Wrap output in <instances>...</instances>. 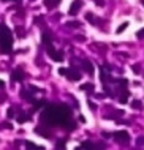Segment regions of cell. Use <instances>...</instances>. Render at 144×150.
I'll return each instance as SVG.
<instances>
[{
    "label": "cell",
    "mask_w": 144,
    "mask_h": 150,
    "mask_svg": "<svg viewBox=\"0 0 144 150\" xmlns=\"http://www.w3.org/2000/svg\"><path fill=\"white\" fill-rule=\"evenodd\" d=\"M70 119V109L67 106H51L43 112V120L48 125H57L64 123L65 120Z\"/></svg>",
    "instance_id": "1"
},
{
    "label": "cell",
    "mask_w": 144,
    "mask_h": 150,
    "mask_svg": "<svg viewBox=\"0 0 144 150\" xmlns=\"http://www.w3.org/2000/svg\"><path fill=\"white\" fill-rule=\"evenodd\" d=\"M13 46V35L5 24H0V51L3 54H10Z\"/></svg>",
    "instance_id": "2"
},
{
    "label": "cell",
    "mask_w": 144,
    "mask_h": 150,
    "mask_svg": "<svg viewBox=\"0 0 144 150\" xmlns=\"http://www.w3.org/2000/svg\"><path fill=\"white\" fill-rule=\"evenodd\" d=\"M48 55L52 59V60H56V62H62L64 60V57H62V52L60 51H56L54 49V46H48Z\"/></svg>",
    "instance_id": "3"
},
{
    "label": "cell",
    "mask_w": 144,
    "mask_h": 150,
    "mask_svg": "<svg viewBox=\"0 0 144 150\" xmlns=\"http://www.w3.org/2000/svg\"><path fill=\"white\" fill-rule=\"evenodd\" d=\"M114 137L117 139L120 144H127L128 141H130V134H128V131H116V133H114Z\"/></svg>",
    "instance_id": "4"
},
{
    "label": "cell",
    "mask_w": 144,
    "mask_h": 150,
    "mask_svg": "<svg viewBox=\"0 0 144 150\" xmlns=\"http://www.w3.org/2000/svg\"><path fill=\"white\" fill-rule=\"evenodd\" d=\"M81 8H83V0H75V2L71 3V6H70V10H68V14L76 16Z\"/></svg>",
    "instance_id": "5"
},
{
    "label": "cell",
    "mask_w": 144,
    "mask_h": 150,
    "mask_svg": "<svg viewBox=\"0 0 144 150\" xmlns=\"http://www.w3.org/2000/svg\"><path fill=\"white\" fill-rule=\"evenodd\" d=\"M24 71L22 70H14L13 73H11V81L13 82H21V81H24Z\"/></svg>",
    "instance_id": "6"
},
{
    "label": "cell",
    "mask_w": 144,
    "mask_h": 150,
    "mask_svg": "<svg viewBox=\"0 0 144 150\" xmlns=\"http://www.w3.org/2000/svg\"><path fill=\"white\" fill-rule=\"evenodd\" d=\"M67 78L70 81H79L81 79V73L79 71H75V70H68L67 71Z\"/></svg>",
    "instance_id": "7"
},
{
    "label": "cell",
    "mask_w": 144,
    "mask_h": 150,
    "mask_svg": "<svg viewBox=\"0 0 144 150\" xmlns=\"http://www.w3.org/2000/svg\"><path fill=\"white\" fill-rule=\"evenodd\" d=\"M83 68H84V71L89 73V74H92V73H94V65L89 62V60H84V62H83Z\"/></svg>",
    "instance_id": "8"
},
{
    "label": "cell",
    "mask_w": 144,
    "mask_h": 150,
    "mask_svg": "<svg viewBox=\"0 0 144 150\" xmlns=\"http://www.w3.org/2000/svg\"><path fill=\"white\" fill-rule=\"evenodd\" d=\"M51 41H52V35H51L49 32H44V33H43V43L46 44V46H49Z\"/></svg>",
    "instance_id": "9"
},
{
    "label": "cell",
    "mask_w": 144,
    "mask_h": 150,
    "mask_svg": "<svg viewBox=\"0 0 144 150\" xmlns=\"http://www.w3.org/2000/svg\"><path fill=\"white\" fill-rule=\"evenodd\" d=\"M128 98H130V92L128 90H122V95H120V103H124V104H125V103H128Z\"/></svg>",
    "instance_id": "10"
},
{
    "label": "cell",
    "mask_w": 144,
    "mask_h": 150,
    "mask_svg": "<svg viewBox=\"0 0 144 150\" xmlns=\"http://www.w3.org/2000/svg\"><path fill=\"white\" fill-rule=\"evenodd\" d=\"M35 133L37 134H41V136H44V137H49L51 136V133L48 130H44V128H35Z\"/></svg>",
    "instance_id": "11"
},
{
    "label": "cell",
    "mask_w": 144,
    "mask_h": 150,
    "mask_svg": "<svg viewBox=\"0 0 144 150\" xmlns=\"http://www.w3.org/2000/svg\"><path fill=\"white\" fill-rule=\"evenodd\" d=\"M16 120L19 122V123H25V122L29 120V117H27V114H21V115H17V117H16Z\"/></svg>",
    "instance_id": "12"
},
{
    "label": "cell",
    "mask_w": 144,
    "mask_h": 150,
    "mask_svg": "<svg viewBox=\"0 0 144 150\" xmlns=\"http://www.w3.org/2000/svg\"><path fill=\"white\" fill-rule=\"evenodd\" d=\"M44 5H46L48 8H54V6H57L59 3H57V2H54V0H44Z\"/></svg>",
    "instance_id": "13"
},
{
    "label": "cell",
    "mask_w": 144,
    "mask_h": 150,
    "mask_svg": "<svg viewBox=\"0 0 144 150\" xmlns=\"http://www.w3.org/2000/svg\"><path fill=\"white\" fill-rule=\"evenodd\" d=\"M92 89H94L92 82H87V84H83V85H81V90H92Z\"/></svg>",
    "instance_id": "14"
},
{
    "label": "cell",
    "mask_w": 144,
    "mask_h": 150,
    "mask_svg": "<svg viewBox=\"0 0 144 150\" xmlns=\"http://www.w3.org/2000/svg\"><path fill=\"white\" fill-rule=\"evenodd\" d=\"M21 97H22L24 100H25V98H29L30 101H35V100L32 98V95H30V93H29V92H25V90H22V92H21Z\"/></svg>",
    "instance_id": "15"
},
{
    "label": "cell",
    "mask_w": 144,
    "mask_h": 150,
    "mask_svg": "<svg viewBox=\"0 0 144 150\" xmlns=\"http://www.w3.org/2000/svg\"><path fill=\"white\" fill-rule=\"evenodd\" d=\"M131 108L133 109H142V103L141 101H133L131 103Z\"/></svg>",
    "instance_id": "16"
},
{
    "label": "cell",
    "mask_w": 144,
    "mask_h": 150,
    "mask_svg": "<svg viewBox=\"0 0 144 150\" xmlns=\"http://www.w3.org/2000/svg\"><path fill=\"white\" fill-rule=\"evenodd\" d=\"M127 27H128V22H124V24H120V25H119V29L116 30V32H117V33H122L125 29H127Z\"/></svg>",
    "instance_id": "17"
},
{
    "label": "cell",
    "mask_w": 144,
    "mask_h": 150,
    "mask_svg": "<svg viewBox=\"0 0 144 150\" xmlns=\"http://www.w3.org/2000/svg\"><path fill=\"white\" fill-rule=\"evenodd\" d=\"M100 79H101V82H103V81H109V78H108V74L103 71V68L100 70Z\"/></svg>",
    "instance_id": "18"
},
{
    "label": "cell",
    "mask_w": 144,
    "mask_h": 150,
    "mask_svg": "<svg viewBox=\"0 0 144 150\" xmlns=\"http://www.w3.org/2000/svg\"><path fill=\"white\" fill-rule=\"evenodd\" d=\"M67 25H68V27H79L81 22H79V21H71V22H68Z\"/></svg>",
    "instance_id": "19"
},
{
    "label": "cell",
    "mask_w": 144,
    "mask_h": 150,
    "mask_svg": "<svg viewBox=\"0 0 144 150\" xmlns=\"http://www.w3.org/2000/svg\"><path fill=\"white\" fill-rule=\"evenodd\" d=\"M136 36H138V38H139V40H144V29H141V30H138V32H136Z\"/></svg>",
    "instance_id": "20"
},
{
    "label": "cell",
    "mask_w": 144,
    "mask_h": 150,
    "mask_svg": "<svg viewBox=\"0 0 144 150\" xmlns=\"http://www.w3.org/2000/svg\"><path fill=\"white\" fill-rule=\"evenodd\" d=\"M86 19H87L89 22H94V21H95V17H94L92 13H89V14H86Z\"/></svg>",
    "instance_id": "21"
},
{
    "label": "cell",
    "mask_w": 144,
    "mask_h": 150,
    "mask_svg": "<svg viewBox=\"0 0 144 150\" xmlns=\"http://www.w3.org/2000/svg\"><path fill=\"white\" fill-rule=\"evenodd\" d=\"M57 148H64L65 147V139H62V141H59V142H57V145H56Z\"/></svg>",
    "instance_id": "22"
},
{
    "label": "cell",
    "mask_w": 144,
    "mask_h": 150,
    "mask_svg": "<svg viewBox=\"0 0 144 150\" xmlns=\"http://www.w3.org/2000/svg\"><path fill=\"white\" fill-rule=\"evenodd\" d=\"M13 117H14V109L10 108V109H8V119H13Z\"/></svg>",
    "instance_id": "23"
},
{
    "label": "cell",
    "mask_w": 144,
    "mask_h": 150,
    "mask_svg": "<svg viewBox=\"0 0 144 150\" xmlns=\"http://www.w3.org/2000/svg\"><path fill=\"white\" fill-rule=\"evenodd\" d=\"M67 71L68 68H59V74H62V76H67Z\"/></svg>",
    "instance_id": "24"
},
{
    "label": "cell",
    "mask_w": 144,
    "mask_h": 150,
    "mask_svg": "<svg viewBox=\"0 0 144 150\" xmlns=\"http://www.w3.org/2000/svg\"><path fill=\"white\" fill-rule=\"evenodd\" d=\"M44 104V101L41 100V101H35V106H37V108H40V106H43Z\"/></svg>",
    "instance_id": "25"
},
{
    "label": "cell",
    "mask_w": 144,
    "mask_h": 150,
    "mask_svg": "<svg viewBox=\"0 0 144 150\" xmlns=\"http://www.w3.org/2000/svg\"><path fill=\"white\" fill-rule=\"evenodd\" d=\"M6 87V84H5V81H2V79H0V90H2V89H5Z\"/></svg>",
    "instance_id": "26"
},
{
    "label": "cell",
    "mask_w": 144,
    "mask_h": 150,
    "mask_svg": "<svg viewBox=\"0 0 144 150\" xmlns=\"http://www.w3.org/2000/svg\"><path fill=\"white\" fill-rule=\"evenodd\" d=\"M133 71L135 73H139V67H138V65H133Z\"/></svg>",
    "instance_id": "27"
},
{
    "label": "cell",
    "mask_w": 144,
    "mask_h": 150,
    "mask_svg": "<svg viewBox=\"0 0 144 150\" xmlns=\"http://www.w3.org/2000/svg\"><path fill=\"white\" fill-rule=\"evenodd\" d=\"M76 41H84V36H83V35H79V36H76Z\"/></svg>",
    "instance_id": "28"
},
{
    "label": "cell",
    "mask_w": 144,
    "mask_h": 150,
    "mask_svg": "<svg viewBox=\"0 0 144 150\" xmlns=\"http://www.w3.org/2000/svg\"><path fill=\"white\" fill-rule=\"evenodd\" d=\"M89 108H90V109H97V106L94 104V103H90V101H89Z\"/></svg>",
    "instance_id": "29"
},
{
    "label": "cell",
    "mask_w": 144,
    "mask_h": 150,
    "mask_svg": "<svg viewBox=\"0 0 144 150\" xmlns=\"http://www.w3.org/2000/svg\"><path fill=\"white\" fill-rule=\"evenodd\" d=\"M29 89H30V90H32V92H38V89H37V87H35V85H30V87H29Z\"/></svg>",
    "instance_id": "30"
},
{
    "label": "cell",
    "mask_w": 144,
    "mask_h": 150,
    "mask_svg": "<svg viewBox=\"0 0 144 150\" xmlns=\"http://www.w3.org/2000/svg\"><path fill=\"white\" fill-rule=\"evenodd\" d=\"M56 2H57V3H60V0H56Z\"/></svg>",
    "instance_id": "31"
},
{
    "label": "cell",
    "mask_w": 144,
    "mask_h": 150,
    "mask_svg": "<svg viewBox=\"0 0 144 150\" xmlns=\"http://www.w3.org/2000/svg\"><path fill=\"white\" fill-rule=\"evenodd\" d=\"M141 3H142V5H144V0H141Z\"/></svg>",
    "instance_id": "32"
},
{
    "label": "cell",
    "mask_w": 144,
    "mask_h": 150,
    "mask_svg": "<svg viewBox=\"0 0 144 150\" xmlns=\"http://www.w3.org/2000/svg\"><path fill=\"white\" fill-rule=\"evenodd\" d=\"M2 2H8V0H2Z\"/></svg>",
    "instance_id": "33"
},
{
    "label": "cell",
    "mask_w": 144,
    "mask_h": 150,
    "mask_svg": "<svg viewBox=\"0 0 144 150\" xmlns=\"http://www.w3.org/2000/svg\"><path fill=\"white\" fill-rule=\"evenodd\" d=\"M30 2H35V0H30Z\"/></svg>",
    "instance_id": "34"
}]
</instances>
